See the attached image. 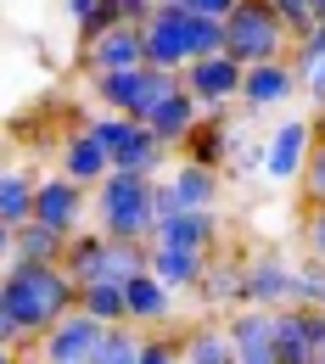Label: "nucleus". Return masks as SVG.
Returning a JSON list of instances; mask_svg holds the SVG:
<instances>
[{"label":"nucleus","mask_w":325,"mask_h":364,"mask_svg":"<svg viewBox=\"0 0 325 364\" xmlns=\"http://www.w3.org/2000/svg\"><path fill=\"white\" fill-rule=\"evenodd\" d=\"M79 309V280L68 274V264H28V258H11L0 274V314L17 319L34 342L46 336L50 325Z\"/></svg>","instance_id":"obj_1"},{"label":"nucleus","mask_w":325,"mask_h":364,"mask_svg":"<svg viewBox=\"0 0 325 364\" xmlns=\"http://www.w3.org/2000/svg\"><path fill=\"white\" fill-rule=\"evenodd\" d=\"M95 230H107L112 241H151L157 235V174H129L112 168L107 180L95 185Z\"/></svg>","instance_id":"obj_2"},{"label":"nucleus","mask_w":325,"mask_h":364,"mask_svg":"<svg viewBox=\"0 0 325 364\" xmlns=\"http://www.w3.org/2000/svg\"><path fill=\"white\" fill-rule=\"evenodd\" d=\"M292 46H297V34L286 28L275 0H241L230 17H225V50H230L241 68L280 62V56H292Z\"/></svg>","instance_id":"obj_3"},{"label":"nucleus","mask_w":325,"mask_h":364,"mask_svg":"<svg viewBox=\"0 0 325 364\" xmlns=\"http://www.w3.org/2000/svg\"><path fill=\"white\" fill-rule=\"evenodd\" d=\"M180 85V73H163V68H151V62H140V68H124V73H95L90 90L95 101L107 107V112H129V118H151L157 112V101Z\"/></svg>","instance_id":"obj_4"},{"label":"nucleus","mask_w":325,"mask_h":364,"mask_svg":"<svg viewBox=\"0 0 325 364\" xmlns=\"http://www.w3.org/2000/svg\"><path fill=\"white\" fill-rule=\"evenodd\" d=\"M140 34H146V62L163 73H186L196 62V11H186V6L157 0V11L140 23Z\"/></svg>","instance_id":"obj_5"},{"label":"nucleus","mask_w":325,"mask_h":364,"mask_svg":"<svg viewBox=\"0 0 325 364\" xmlns=\"http://www.w3.org/2000/svg\"><path fill=\"white\" fill-rule=\"evenodd\" d=\"M186 90L202 101V112H230L241 101V85H247V68L235 62L230 50H213V56H196L186 73Z\"/></svg>","instance_id":"obj_6"},{"label":"nucleus","mask_w":325,"mask_h":364,"mask_svg":"<svg viewBox=\"0 0 325 364\" xmlns=\"http://www.w3.org/2000/svg\"><path fill=\"white\" fill-rule=\"evenodd\" d=\"M219 185L225 168H202V163H180L169 180H157V213L174 219V213H202V208H219Z\"/></svg>","instance_id":"obj_7"},{"label":"nucleus","mask_w":325,"mask_h":364,"mask_svg":"<svg viewBox=\"0 0 325 364\" xmlns=\"http://www.w3.org/2000/svg\"><path fill=\"white\" fill-rule=\"evenodd\" d=\"M107 331H112V325H101L95 314L73 309L62 325H50L46 336L34 342V359H40V364H90V353L101 348Z\"/></svg>","instance_id":"obj_8"},{"label":"nucleus","mask_w":325,"mask_h":364,"mask_svg":"<svg viewBox=\"0 0 325 364\" xmlns=\"http://www.w3.org/2000/svg\"><path fill=\"white\" fill-rule=\"evenodd\" d=\"M225 331H230L235 359H241V364H280V314H275V309H252V303H241Z\"/></svg>","instance_id":"obj_9"},{"label":"nucleus","mask_w":325,"mask_h":364,"mask_svg":"<svg viewBox=\"0 0 325 364\" xmlns=\"http://www.w3.org/2000/svg\"><path fill=\"white\" fill-rule=\"evenodd\" d=\"M90 202H95L90 185L68 180V174H46V180H40V202H34V219H46V225L62 230V235H79Z\"/></svg>","instance_id":"obj_10"},{"label":"nucleus","mask_w":325,"mask_h":364,"mask_svg":"<svg viewBox=\"0 0 325 364\" xmlns=\"http://www.w3.org/2000/svg\"><path fill=\"white\" fill-rule=\"evenodd\" d=\"M309 151H314V124H303V118H286L280 129L264 135V180H303V163H309Z\"/></svg>","instance_id":"obj_11"},{"label":"nucleus","mask_w":325,"mask_h":364,"mask_svg":"<svg viewBox=\"0 0 325 364\" xmlns=\"http://www.w3.org/2000/svg\"><path fill=\"white\" fill-rule=\"evenodd\" d=\"M247 303L252 309H292L297 303V264L280 252L247 258Z\"/></svg>","instance_id":"obj_12"},{"label":"nucleus","mask_w":325,"mask_h":364,"mask_svg":"<svg viewBox=\"0 0 325 364\" xmlns=\"http://www.w3.org/2000/svg\"><path fill=\"white\" fill-rule=\"evenodd\" d=\"M79 62H85V73H124V68H140L146 62V34H140V23H118V28H107L101 40L90 46H79Z\"/></svg>","instance_id":"obj_13"},{"label":"nucleus","mask_w":325,"mask_h":364,"mask_svg":"<svg viewBox=\"0 0 325 364\" xmlns=\"http://www.w3.org/2000/svg\"><path fill=\"white\" fill-rule=\"evenodd\" d=\"M280 314V364H320V342H325V309H275Z\"/></svg>","instance_id":"obj_14"},{"label":"nucleus","mask_w":325,"mask_h":364,"mask_svg":"<svg viewBox=\"0 0 325 364\" xmlns=\"http://www.w3.org/2000/svg\"><path fill=\"white\" fill-rule=\"evenodd\" d=\"M297 90H303V73L292 68V56H280V62H252V68H247V85H241V107H247V112H264V107L292 101Z\"/></svg>","instance_id":"obj_15"},{"label":"nucleus","mask_w":325,"mask_h":364,"mask_svg":"<svg viewBox=\"0 0 325 364\" xmlns=\"http://www.w3.org/2000/svg\"><path fill=\"white\" fill-rule=\"evenodd\" d=\"M68 241H73V235L50 230L46 219H28V225H17V230H0V252H6V264H11V258H28V264H62V258H68Z\"/></svg>","instance_id":"obj_16"},{"label":"nucleus","mask_w":325,"mask_h":364,"mask_svg":"<svg viewBox=\"0 0 325 364\" xmlns=\"http://www.w3.org/2000/svg\"><path fill=\"white\" fill-rule=\"evenodd\" d=\"M225 225H219V208H202V213H174V219H157L151 247H196V252H219Z\"/></svg>","instance_id":"obj_17"},{"label":"nucleus","mask_w":325,"mask_h":364,"mask_svg":"<svg viewBox=\"0 0 325 364\" xmlns=\"http://www.w3.org/2000/svg\"><path fill=\"white\" fill-rule=\"evenodd\" d=\"M202 118H208V112H202V101H196V95L186 90V79H180L174 90H169L163 101H157V112H151L146 124H151L157 135L169 140V146H186V140H191V129H196Z\"/></svg>","instance_id":"obj_18"},{"label":"nucleus","mask_w":325,"mask_h":364,"mask_svg":"<svg viewBox=\"0 0 325 364\" xmlns=\"http://www.w3.org/2000/svg\"><path fill=\"white\" fill-rule=\"evenodd\" d=\"M174 319V286H163L157 274L146 269L129 280V325H140V331H163Z\"/></svg>","instance_id":"obj_19"},{"label":"nucleus","mask_w":325,"mask_h":364,"mask_svg":"<svg viewBox=\"0 0 325 364\" xmlns=\"http://www.w3.org/2000/svg\"><path fill=\"white\" fill-rule=\"evenodd\" d=\"M208 264H213V252H196V247H151V274L174 291H196Z\"/></svg>","instance_id":"obj_20"},{"label":"nucleus","mask_w":325,"mask_h":364,"mask_svg":"<svg viewBox=\"0 0 325 364\" xmlns=\"http://www.w3.org/2000/svg\"><path fill=\"white\" fill-rule=\"evenodd\" d=\"M62 174L95 191V185L112 174V151H107L90 129H79V135H68V146H62Z\"/></svg>","instance_id":"obj_21"},{"label":"nucleus","mask_w":325,"mask_h":364,"mask_svg":"<svg viewBox=\"0 0 325 364\" xmlns=\"http://www.w3.org/2000/svg\"><path fill=\"white\" fill-rule=\"evenodd\" d=\"M186 157L202 168H230V112H208L186 140Z\"/></svg>","instance_id":"obj_22"},{"label":"nucleus","mask_w":325,"mask_h":364,"mask_svg":"<svg viewBox=\"0 0 325 364\" xmlns=\"http://www.w3.org/2000/svg\"><path fill=\"white\" fill-rule=\"evenodd\" d=\"M34 202H40V180L23 174V168H6L0 174V230H17L34 219Z\"/></svg>","instance_id":"obj_23"},{"label":"nucleus","mask_w":325,"mask_h":364,"mask_svg":"<svg viewBox=\"0 0 325 364\" xmlns=\"http://www.w3.org/2000/svg\"><path fill=\"white\" fill-rule=\"evenodd\" d=\"M107 247H112V235L107 230H79L73 241H68V274L79 280V286H90V280H101L107 274Z\"/></svg>","instance_id":"obj_24"},{"label":"nucleus","mask_w":325,"mask_h":364,"mask_svg":"<svg viewBox=\"0 0 325 364\" xmlns=\"http://www.w3.org/2000/svg\"><path fill=\"white\" fill-rule=\"evenodd\" d=\"M202 303L208 309H241L247 303V264H208V274H202Z\"/></svg>","instance_id":"obj_25"},{"label":"nucleus","mask_w":325,"mask_h":364,"mask_svg":"<svg viewBox=\"0 0 325 364\" xmlns=\"http://www.w3.org/2000/svg\"><path fill=\"white\" fill-rule=\"evenodd\" d=\"M79 309L95 314L101 325H129V286L124 280H90V286H79Z\"/></svg>","instance_id":"obj_26"},{"label":"nucleus","mask_w":325,"mask_h":364,"mask_svg":"<svg viewBox=\"0 0 325 364\" xmlns=\"http://www.w3.org/2000/svg\"><path fill=\"white\" fill-rule=\"evenodd\" d=\"M186 364H241V359H235L230 331H219V325H196V331H186Z\"/></svg>","instance_id":"obj_27"},{"label":"nucleus","mask_w":325,"mask_h":364,"mask_svg":"<svg viewBox=\"0 0 325 364\" xmlns=\"http://www.w3.org/2000/svg\"><path fill=\"white\" fill-rule=\"evenodd\" d=\"M140 348H146L140 325H112L101 336V348L90 353V364H140Z\"/></svg>","instance_id":"obj_28"},{"label":"nucleus","mask_w":325,"mask_h":364,"mask_svg":"<svg viewBox=\"0 0 325 364\" xmlns=\"http://www.w3.org/2000/svg\"><path fill=\"white\" fill-rule=\"evenodd\" d=\"M135 124H140V118H129V112H101V118H90V124H85V129H90V135L101 140L112 157H118V151L129 146V135H135Z\"/></svg>","instance_id":"obj_29"},{"label":"nucleus","mask_w":325,"mask_h":364,"mask_svg":"<svg viewBox=\"0 0 325 364\" xmlns=\"http://www.w3.org/2000/svg\"><path fill=\"white\" fill-rule=\"evenodd\" d=\"M297 303L303 309H325V258H303L297 264Z\"/></svg>","instance_id":"obj_30"},{"label":"nucleus","mask_w":325,"mask_h":364,"mask_svg":"<svg viewBox=\"0 0 325 364\" xmlns=\"http://www.w3.org/2000/svg\"><path fill=\"white\" fill-rule=\"evenodd\" d=\"M303 208H314L325 202V135H314V151H309V163H303Z\"/></svg>","instance_id":"obj_31"},{"label":"nucleus","mask_w":325,"mask_h":364,"mask_svg":"<svg viewBox=\"0 0 325 364\" xmlns=\"http://www.w3.org/2000/svg\"><path fill=\"white\" fill-rule=\"evenodd\" d=\"M118 23H129V11H124L118 0H101V6H95L90 17L79 23V46H90V40H101V34H107V28H118Z\"/></svg>","instance_id":"obj_32"},{"label":"nucleus","mask_w":325,"mask_h":364,"mask_svg":"<svg viewBox=\"0 0 325 364\" xmlns=\"http://www.w3.org/2000/svg\"><path fill=\"white\" fill-rule=\"evenodd\" d=\"M320 62H325V23H314V28H309V34H303V40L292 46V68H297V73L309 79V73H314Z\"/></svg>","instance_id":"obj_33"},{"label":"nucleus","mask_w":325,"mask_h":364,"mask_svg":"<svg viewBox=\"0 0 325 364\" xmlns=\"http://www.w3.org/2000/svg\"><path fill=\"white\" fill-rule=\"evenodd\" d=\"M140 364H186V336H146Z\"/></svg>","instance_id":"obj_34"},{"label":"nucleus","mask_w":325,"mask_h":364,"mask_svg":"<svg viewBox=\"0 0 325 364\" xmlns=\"http://www.w3.org/2000/svg\"><path fill=\"white\" fill-rule=\"evenodd\" d=\"M314 6H320V0H275V11L286 17V28H292L297 40L314 28Z\"/></svg>","instance_id":"obj_35"},{"label":"nucleus","mask_w":325,"mask_h":364,"mask_svg":"<svg viewBox=\"0 0 325 364\" xmlns=\"http://www.w3.org/2000/svg\"><path fill=\"white\" fill-rule=\"evenodd\" d=\"M303 252H314V258H325V202H314V208H303Z\"/></svg>","instance_id":"obj_36"},{"label":"nucleus","mask_w":325,"mask_h":364,"mask_svg":"<svg viewBox=\"0 0 325 364\" xmlns=\"http://www.w3.org/2000/svg\"><path fill=\"white\" fill-rule=\"evenodd\" d=\"M169 6H186V11H196V17H219V23H225L241 0H169Z\"/></svg>","instance_id":"obj_37"},{"label":"nucleus","mask_w":325,"mask_h":364,"mask_svg":"<svg viewBox=\"0 0 325 364\" xmlns=\"http://www.w3.org/2000/svg\"><path fill=\"white\" fill-rule=\"evenodd\" d=\"M303 90L314 95V107H325V62L314 68V73H309V79H303Z\"/></svg>","instance_id":"obj_38"},{"label":"nucleus","mask_w":325,"mask_h":364,"mask_svg":"<svg viewBox=\"0 0 325 364\" xmlns=\"http://www.w3.org/2000/svg\"><path fill=\"white\" fill-rule=\"evenodd\" d=\"M95 6H101V0H68V17H73V23H85Z\"/></svg>","instance_id":"obj_39"},{"label":"nucleus","mask_w":325,"mask_h":364,"mask_svg":"<svg viewBox=\"0 0 325 364\" xmlns=\"http://www.w3.org/2000/svg\"><path fill=\"white\" fill-rule=\"evenodd\" d=\"M314 135H325V107H320V118H314Z\"/></svg>","instance_id":"obj_40"},{"label":"nucleus","mask_w":325,"mask_h":364,"mask_svg":"<svg viewBox=\"0 0 325 364\" xmlns=\"http://www.w3.org/2000/svg\"><path fill=\"white\" fill-rule=\"evenodd\" d=\"M6 364H40V359H6Z\"/></svg>","instance_id":"obj_41"},{"label":"nucleus","mask_w":325,"mask_h":364,"mask_svg":"<svg viewBox=\"0 0 325 364\" xmlns=\"http://www.w3.org/2000/svg\"><path fill=\"white\" fill-rule=\"evenodd\" d=\"M320 364H325V342H320Z\"/></svg>","instance_id":"obj_42"}]
</instances>
